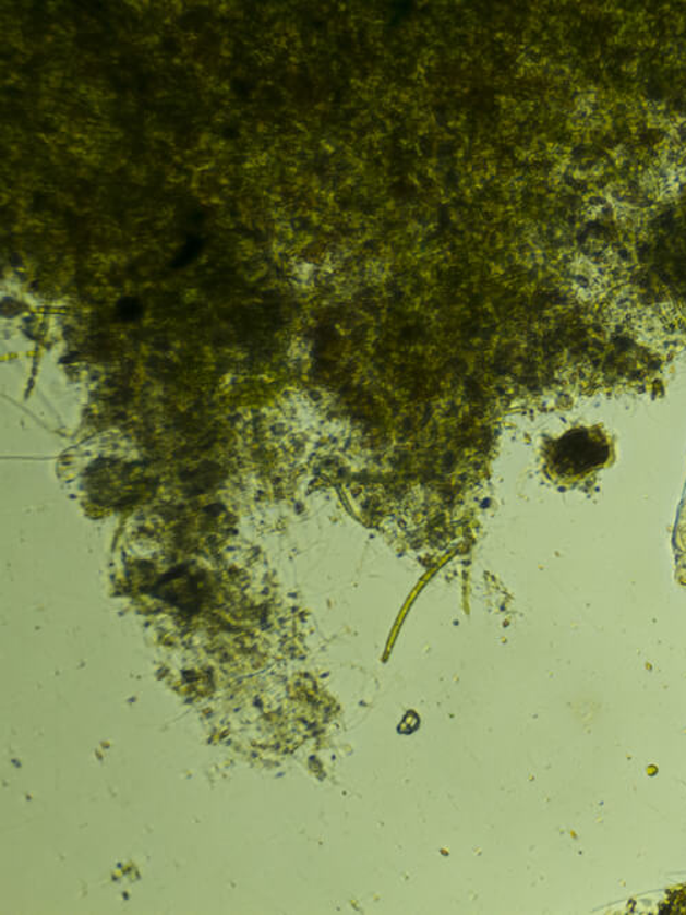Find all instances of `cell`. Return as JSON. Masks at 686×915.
I'll list each match as a JSON object with an SVG mask.
<instances>
[{
    "label": "cell",
    "instance_id": "obj_1",
    "mask_svg": "<svg viewBox=\"0 0 686 915\" xmlns=\"http://www.w3.org/2000/svg\"><path fill=\"white\" fill-rule=\"evenodd\" d=\"M613 457V444L602 429L581 428L556 441L551 468L563 479H582L609 466Z\"/></svg>",
    "mask_w": 686,
    "mask_h": 915
}]
</instances>
